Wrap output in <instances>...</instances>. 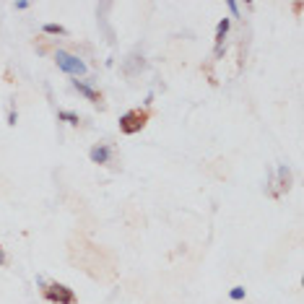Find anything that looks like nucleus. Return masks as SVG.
I'll use <instances>...</instances> for the list:
<instances>
[{
	"label": "nucleus",
	"instance_id": "f257e3e1",
	"mask_svg": "<svg viewBox=\"0 0 304 304\" xmlns=\"http://www.w3.org/2000/svg\"><path fill=\"white\" fill-rule=\"evenodd\" d=\"M55 60H58V65L65 73H70V76H84V73H86L84 62H81L78 58H73V55H68V52H58V55H55Z\"/></svg>",
	"mask_w": 304,
	"mask_h": 304
},
{
	"label": "nucleus",
	"instance_id": "f03ea898",
	"mask_svg": "<svg viewBox=\"0 0 304 304\" xmlns=\"http://www.w3.org/2000/svg\"><path fill=\"white\" fill-rule=\"evenodd\" d=\"M146 122V115L143 112H127L122 120H120V127H122L125 133H135V130H141Z\"/></svg>",
	"mask_w": 304,
	"mask_h": 304
},
{
	"label": "nucleus",
	"instance_id": "7ed1b4c3",
	"mask_svg": "<svg viewBox=\"0 0 304 304\" xmlns=\"http://www.w3.org/2000/svg\"><path fill=\"white\" fill-rule=\"evenodd\" d=\"M47 297H50L52 302H60V304H70V302H73V291H68L65 286H52V289L47 291Z\"/></svg>",
	"mask_w": 304,
	"mask_h": 304
},
{
	"label": "nucleus",
	"instance_id": "20e7f679",
	"mask_svg": "<svg viewBox=\"0 0 304 304\" xmlns=\"http://www.w3.org/2000/svg\"><path fill=\"white\" fill-rule=\"evenodd\" d=\"M91 159H94L96 164H104L109 159V151L107 149H94V151H91Z\"/></svg>",
	"mask_w": 304,
	"mask_h": 304
},
{
	"label": "nucleus",
	"instance_id": "39448f33",
	"mask_svg": "<svg viewBox=\"0 0 304 304\" xmlns=\"http://www.w3.org/2000/svg\"><path fill=\"white\" fill-rule=\"evenodd\" d=\"M76 89L81 91V94H86L91 101H99V94H96V91H91L89 86H84V84H78V81H76Z\"/></svg>",
	"mask_w": 304,
	"mask_h": 304
},
{
	"label": "nucleus",
	"instance_id": "423d86ee",
	"mask_svg": "<svg viewBox=\"0 0 304 304\" xmlns=\"http://www.w3.org/2000/svg\"><path fill=\"white\" fill-rule=\"evenodd\" d=\"M226 29H229V21H226V18H224V21H221V24H218V42H221V39H224V34H226Z\"/></svg>",
	"mask_w": 304,
	"mask_h": 304
},
{
	"label": "nucleus",
	"instance_id": "0eeeda50",
	"mask_svg": "<svg viewBox=\"0 0 304 304\" xmlns=\"http://www.w3.org/2000/svg\"><path fill=\"white\" fill-rule=\"evenodd\" d=\"M47 31L50 34H62V29H60V26H55V24H47Z\"/></svg>",
	"mask_w": 304,
	"mask_h": 304
},
{
	"label": "nucleus",
	"instance_id": "6e6552de",
	"mask_svg": "<svg viewBox=\"0 0 304 304\" xmlns=\"http://www.w3.org/2000/svg\"><path fill=\"white\" fill-rule=\"evenodd\" d=\"M242 297H244L242 289H234V291H232V299H242Z\"/></svg>",
	"mask_w": 304,
	"mask_h": 304
},
{
	"label": "nucleus",
	"instance_id": "1a4fd4ad",
	"mask_svg": "<svg viewBox=\"0 0 304 304\" xmlns=\"http://www.w3.org/2000/svg\"><path fill=\"white\" fill-rule=\"evenodd\" d=\"M62 117L70 120V122H78V117H76V115H70V112H62Z\"/></svg>",
	"mask_w": 304,
	"mask_h": 304
}]
</instances>
